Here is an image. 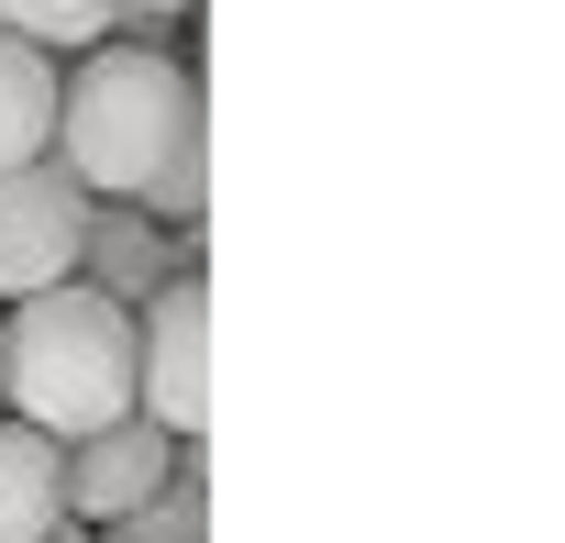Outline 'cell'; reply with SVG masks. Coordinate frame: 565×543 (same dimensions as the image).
I'll use <instances>...</instances> for the list:
<instances>
[{
  "label": "cell",
  "instance_id": "52a82bcc",
  "mask_svg": "<svg viewBox=\"0 0 565 543\" xmlns=\"http://www.w3.org/2000/svg\"><path fill=\"white\" fill-rule=\"evenodd\" d=\"M67 521V444L0 411V543H45Z\"/></svg>",
  "mask_w": 565,
  "mask_h": 543
},
{
  "label": "cell",
  "instance_id": "3957f363",
  "mask_svg": "<svg viewBox=\"0 0 565 543\" xmlns=\"http://www.w3.org/2000/svg\"><path fill=\"white\" fill-rule=\"evenodd\" d=\"M78 233H89V189H78V167L56 145L0 167V311L78 278Z\"/></svg>",
  "mask_w": 565,
  "mask_h": 543
},
{
  "label": "cell",
  "instance_id": "5b68a950",
  "mask_svg": "<svg viewBox=\"0 0 565 543\" xmlns=\"http://www.w3.org/2000/svg\"><path fill=\"white\" fill-rule=\"evenodd\" d=\"M178 477V433L167 422H145V411H122V422H100V433H78L67 444V521H122L134 499H156Z\"/></svg>",
  "mask_w": 565,
  "mask_h": 543
},
{
  "label": "cell",
  "instance_id": "6da1fadb",
  "mask_svg": "<svg viewBox=\"0 0 565 543\" xmlns=\"http://www.w3.org/2000/svg\"><path fill=\"white\" fill-rule=\"evenodd\" d=\"M200 78L167 56V45H134V34H100L67 89H56V156L78 167L89 200H145V178L200 134Z\"/></svg>",
  "mask_w": 565,
  "mask_h": 543
},
{
  "label": "cell",
  "instance_id": "30bf717a",
  "mask_svg": "<svg viewBox=\"0 0 565 543\" xmlns=\"http://www.w3.org/2000/svg\"><path fill=\"white\" fill-rule=\"evenodd\" d=\"M89 543H211V488H200V477H167L156 499H134V510L100 521Z\"/></svg>",
  "mask_w": 565,
  "mask_h": 543
},
{
  "label": "cell",
  "instance_id": "277c9868",
  "mask_svg": "<svg viewBox=\"0 0 565 543\" xmlns=\"http://www.w3.org/2000/svg\"><path fill=\"white\" fill-rule=\"evenodd\" d=\"M200 344H211V289H200V266H178L134 300V411L145 422L200 433Z\"/></svg>",
  "mask_w": 565,
  "mask_h": 543
},
{
  "label": "cell",
  "instance_id": "4fadbf2b",
  "mask_svg": "<svg viewBox=\"0 0 565 543\" xmlns=\"http://www.w3.org/2000/svg\"><path fill=\"white\" fill-rule=\"evenodd\" d=\"M0 411H12V400H0Z\"/></svg>",
  "mask_w": 565,
  "mask_h": 543
},
{
  "label": "cell",
  "instance_id": "7a4b0ae2",
  "mask_svg": "<svg viewBox=\"0 0 565 543\" xmlns=\"http://www.w3.org/2000/svg\"><path fill=\"white\" fill-rule=\"evenodd\" d=\"M0 400L56 444L122 422L134 411V311L89 278H56V289L12 300L0 311Z\"/></svg>",
  "mask_w": 565,
  "mask_h": 543
},
{
  "label": "cell",
  "instance_id": "7c38bea8",
  "mask_svg": "<svg viewBox=\"0 0 565 543\" xmlns=\"http://www.w3.org/2000/svg\"><path fill=\"white\" fill-rule=\"evenodd\" d=\"M45 543H89V521H56V532H45Z\"/></svg>",
  "mask_w": 565,
  "mask_h": 543
},
{
  "label": "cell",
  "instance_id": "8fae6325",
  "mask_svg": "<svg viewBox=\"0 0 565 543\" xmlns=\"http://www.w3.org/2000/svg\"><path fill=\"white\" fill-rule=\"evenodd\" d=\"M200 0H122V23H189Z\"/></svg>",
  "mask_w": 565,
  "mask_h": 543
},
{
  "label": "cell",
  "instance_id": "ba28073f",
  "mask_svg": "<svg viewBox=\"0 0 565 543\" xmlns=\"http://www.w3.org/2000/svg\"><path fill=\"white\" fill-rule=\"evenodd\" d=\"M56 89H67V67L45 45L0 34V167H23V156L56 145Z\"/></svg>",
  "mask_w": 565,
  "mask_h": 543
},
{
  "label": "cell",
  "instance_id": "8992f818",
  "mask_svg": "<svg viewBox=\"0 0 565 543\" xmlns=\"http://www.w3.org/2000/svg\"><path fill=\"white\" fill-rule=\"evenodd\" d=\"M178 266H200V244H189L178 222H156L145 200H89V233H78V278H89V289H111V300L134 311L156 278H178Z\"/></svg>",
  "mask_w": 565,
  "mask_h": 543
},
{
  "label": "cell",
  "instance_id": "9c48e42d",
  "mask_svg": "<svg viewBox=\"0 0 565 543\" xmlns=\"http://www.w3.org/2000/svg\"><path fill=\"white\" fill-rule=\"evenodd\" d=\"M0 34H23L45 56H89L100 34H122V0H0Z\"/></svg>",
  "mask_w": 565,
  "mask_h": 543
}]
</instances>
